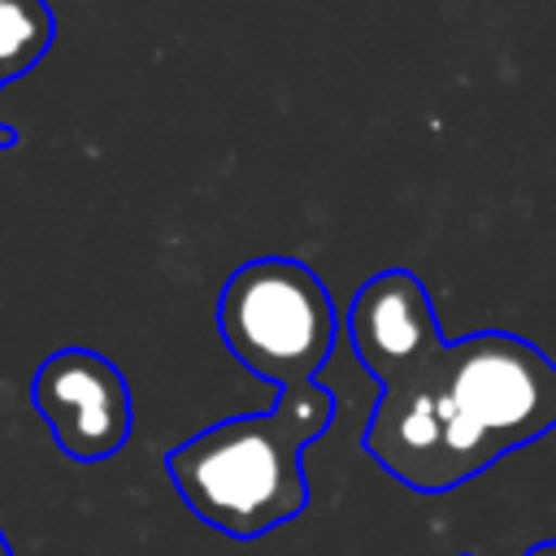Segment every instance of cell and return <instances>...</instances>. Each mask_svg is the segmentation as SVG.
<instances>
[{
    "instance_id": "52a82bcc",
    "label": "cell",
    "mask_w": 556,
    "mask_h": 556,
    "mask_svg": "<svg viewBox=\"0 0 556 556\" xmlns=\"http://www.w3.org/2000/svg\"><path fill=\"white\" fill-rule=\"evenodd\" d=\"M56 39V17L43 0H0V78L30 74Z\"/></svg>"
},
{
    "instance_id": "8fae6325",
    "label": "cell",
    "mask_w": 556,
    "mask_h": 556,
    "mask_svg": "<svg viewBox=\"0 0 556 556\" xmlns=\"http://www.w3.org/2000/svg\"><path fill=\"white\" fill-rule=\"evenodd\" d=\"M0 91H4V78H0Z\"/></svg>"
},
{
    "instance_id": "277c9868",
    "label": "cell",
    "mask_w": 556,
    "mask_h": 556,
    "mask_svg": "<svg viewBox=\"0 0 556 556\" xmlns=\"http://www.w3.org/2000/svg\"><path fill=\"white\" fill-rule=\"evenodd\" d=\"M439 361L404 382L382 387V400L374 404V417L361 434V447L395 482L426 495L452 491L495 465L473 426L452 404Z\"/></svg>"
},
{
    "instance_id": "5b68a950",
    "label": "cell",
    "mask_w": 556,
    "mask_h": 556,
    "mask_svg": "<svg viewBox=\"0 0 556 556\" xmlns=\"http://www.w3.org/2000/svg\"><path fill=\"white\" fill-rule=\"evenodd\" d=\"M30 404L70 460H104L126 447L135 404L122 369L91 348L52 352L30 382Z\"/></svg>"
},
{
    "instance_id": "30bf717a",
    "label": "cell",
    "mask_w": 556,
    "mask_h": 556,
    "mask_svg": "<svg viewBox=\"0 0 556 556\" xmlns=\"http://www.w3.org/2000/svg\"><path fill=\"white\" fill-rule=\"evenodd\" d=\"M0 556H13V547H9V539H4V530H0Z\"/></svg>"
},
{
    "instance_id": "8992f818",
    "label": "cell",
    "mask_w": 556,
    "mask_h": 556,
    "mask_svg": "<svg viewBox=\"0 0 556 556\" xmlns=\"http://www.w3.org/2000/svg\"><path fill=\"white\" fill-rule=\"evenodd\" d=\"M343 330L356 361L382 387L430 369L447 348L434 300L413 269H382L369 282H361Z\"/></svg>"
},
{
    "instance_id": "6da1fadb",
    "label": "cell",
    "mask_w": 556,
    "mask_h": 556,
    "mask_svg": "<svg viewBox=\"0 0 556 556\" xmlns=\"http://www.w3.org/2000/svg\"><path fill=\"white\" fill-rule=\"evenodd\" d=\"M334 421V391L321 382L278 391L269 413H239L204 426L165 456L182 504L230 539H261L308 508L304 452Z\"/></svg>"
},
{
    "instance_id": "9c48e42d",
    "label": "cell",
    "mask_w": 556,
    "mask_h": 556,
    "mask_svg": "<svg viewBox=\"0 0 556 556\" xmlns=\"http://www.w3.org/2000/svg\"><path fill=\"white\" fill-rule=\"evenodd\" d=\"M17 143V130H9V126H0V148H13Z\"/></svg>"
},
{
    "instance_id": "ba28073f",
    "label": "cell",
    "mask_w": 556,
    "mask_h": 556,
    "mask_svg": "<svg viewBox=\"0 0 556 556\" xmlns=\"http://www.w3.org/2000/svg\"><path fill=\"white\" fill-rule=\"evenodd\" d=\"M521 556H556V539H539L534 547H526Z\"/></svg>"
},
{
    "instance_id": "3957f363",
    "label": "cell",
    "mask_w": 556,
    "mask_h": 556,
    "mask_svg": "<svg viewBox=\"0 0 556 556\" xmlns=\"http://www.w3.org/2000/svg\"><path fill=\"white\" fill-rule=\"evenodd\" d=\"M439 369L452 404L473 426L491 460L556 430V361L534 343L504 330H478L447 343Z\"/></svg>"
},
{
    "instance_id": "7a4b0ae2",
    "label": "cell",
    "mask_w": 556,
    "mask_h": 556,
    "mask_svg": "<svg viewBox=\"0 0 556 556\" xmlns=\"http://www.w3.org/2000/svg\"><path fill=\"white\" fill-rule=\"evenodd\" d=\"M213 317L235 361L278 391L317 382L339 334L326 282L295 256L243 261L226 278Z\"/></svg>"
},
{
    "instance_id": "7c38bea8",
    "label": "cell",
    "mask_w": 556,
    "mask_h": 556,
    "mask_svg": "<svg viewBox=\"0 0 556 556\" xmlns=\"http://www.w3.org/2000/svg\"><path fill=\"white\" fill-rule=\"evenodd\" d=\"M460 556H469V552H460Z\"/></svg>"
}]
</instances>
